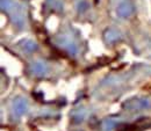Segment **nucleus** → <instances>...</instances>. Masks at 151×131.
I'll list each match as a JSON object with an SVG mask.
<instances>
[{"instance_id":"2","label":"nucleus","mask_w":151,"mask_h":131,"mask_svg":"<svg viewBox=\"0 0 151 131\" xmlns=\"http://www.w3.org/2000/svg\"><path fill=\"white\" fill-rule=\"evenodd\" d=\"M27 110H28V102H27V100L21 97V96L17 97L14 100V103H13V107H12V112H14L17 116H21L22 114H24Z\"/></svg>"},{"instance_id":"3","label":"nucleus","mask_w":151,"mask_h":131,"mask_svg":"<svg viewBox=\"0 0 151 131\" xmlns=\"http://www.w3.org/2000/svg\"><path fill=\"white\" fill-rule=\"evenodd\" d=\"M32 71H33L34 74L41 77V75L47 74L48 71H49V69H48V66H47L44 63H42V62H36V63L33 64V66H32Z\"/></svg>"},{"instance_id":"4","label":"nucleus","mask_w":151,"mask_h":131,"mask_svg":"<svg viewBox=\"0 0 151 131\" xmlns=\"http://www.w3.org/2000/svg\"><path fill=\"white\" fill-rule=\"evenodd\" d=\"M22 47H23V50L27 51V52H32V51L36 50V48H37V45L33 41H29V39L23 41L22 42Z\"/></svg>"},{"instance_id":"1","label":"nucleus","mask_w":151,"mask_h":131,"mask_svg":"<svg viewBox=\"0 0 151 131\" xmlns=\"http://www.w3.org/2000/svg\"><path fill=\"white\" fill-rule=\"evenodd\" d=\"M116 13L121 18H129L134 13V5L130 0H120L116 6Z\"/></svg>"}]
</instances>
